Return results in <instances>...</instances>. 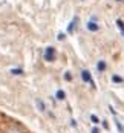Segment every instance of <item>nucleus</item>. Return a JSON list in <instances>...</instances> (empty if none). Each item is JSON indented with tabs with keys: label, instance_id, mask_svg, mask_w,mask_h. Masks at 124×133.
Segmentation results:
<instances>
[{
	"label": "nucleus",
	"instance_id": "nucleus-8",
	"mask_svg": "<svg viewBox=\"0 0 124 133\" xmlns=\"http://www.w3.org/2000/svg\"><path fill=\"white\" fill-rule=\"evenodd\" d=\"M112 81H113V83H123V78L118 77V75H113V77H112Z\"/></svg>",
	"mask_w": 124,
	"mask_h": 133
},
{
	"label": "nucleus",
	"instance_id": "nucleus-9",
	"mask_svg": "<svg viewBox=\"0 0 124 133\" xmlns=\"http://www.w3.org/2000/svg\"><path fill=\"white\" fill-rule=\"evenodd\" d=\"M11 74H14V75H23V70L22 69H12Z\"/></svg>",
	"mask_w": 124,
	"mask_h": 133
},
{
	"label": "nucleus",
	"instance_id": "nucleus-10",
	"mask_svg": "<svg viewBox=\"0 0 124 133\" xmlns=\"http://www.w3.org/2000/svg\"><path fill=\"white\" fill-rule=\"evenodd\" d=\"M116 26L120 28L121 31H124V22H123V20H120V18H118V20H116Z\"/></svg>",
	"mask_w": 124,
	"mask_h": 133
},
{
	"label": "nucleus",
	"instance_id": "nucleus-4",
	"mask_svg": "<svg viewBox=\"0 0 124 133\" xmlns=\"http://www.w3.org/2000/svg\"><path fill=\"white\" fill-rule=\"evenodd\" d=\"M35 106H37V109H38L40 112H46V106H44V103H43V101L35 99Z\"/></svg>",
	"mask_w": 124,
	"mask_h": 133
},
{
	"label": "nucleus",
	"instance_id": "nucleus-1",
	"mask_svg": "<svg viewBox=\"0 0 124 133\" xmlns=\"http://www.w3.org/2000/svg\"><path fill=\"white\" fill-rule=\"evenodd\" d=\"M54 58H55V49L51 48V46L46 48V51H44V60L51 63V61H54Z\"/></svg>",
	"mask_w": 124,
	"mask_h": 133
},
{
	"label": "nucleus",
	"instance_id": "nucleus-14",
	"mask_svg": "<svg viewBox=\"0 0 124 133\" xmlns=\"http://www.w3.org/2000/svg\"><path fill=\"white\" fill-rule=\"evenodd\" d=\"M58 40H64V34H58Z\"/></svg>",
	"mask_w": 124,
	"mask_h": 133
},
{
	"label": "nucleus",
	"instance_id": "nucleus-3",
	"mask_svg": "<svg viewBox=\"0 0 124 133\" xmlns=\"http://www.w3.org/2000/svg\"><path fill=\"white\" fill-rule=\"evenodd\" d=\"M87 29L92 31V32H96V31L100 29V26L96 25V22H89V23H87Z\"/></svg>",
	"mask_w": 124,
	"mask_h": 133
},
{
	"label": "nucleus",
	"instance_id": "nucleus-7",
	"mask_svg": "<svg viewBox=\"0 0 124 133\" xmlns=\"http://www.w3.org/2000/svg\"><path fill=\"white\" fill-rule=\"evenodd\" d=\"M75 23H77V17H75V18L70 22V25L68 26V32H72V31H74V26H75Z\"/></svg>",
	"mask_w": 124,
	"mask_h": 133
},
{
	"label": "nucleus",
	"instance_id": "nucleus-12",
	"mask_svg": "<svg viewBox=\"0 0 124 133\" xmlns=\"http://www.w3.org/2000/svg\"><path fill=\"white\" fill-rule=\"evenodd\" d=\"M116 129H118L121 133H124V127L121 125V122H118V121H116Z\"/></svg>",
	"mask_w": 124,
	"mask_h": 133
},
{
	"label": "nucleus",
	"instance_id": "nucleus-2",
	"mask_svg": "<svg viewBox=\"0 0 124 133\" xmlns=\"http://www.w3.org/2000/svg\"><path fill=\"white\" fill-rule=\"evenodd\" d=\"M81 78H83V81H86V83H90L92 87H95V84H94V81H92V77H90V72H89V70H83Z\"/></svg>",
	"mask_w": 124,
	"mask_h": 133
},
{
	"label": "nucleus",
	"instance_id": "nucleus-6",
	"mask_svg": "<svg viewBox=\"0 0 124 133\" xmlns=\"http://www.w3.org/2000/svg\"><path fill=\"white\" fill-rule=\"evenodd\" d=\"M66 98V93L63 92V90H57V99H60V101H63Z\"/></svg>",
	"mask_w": 124,
	"mask_h": 133
},
{
	"label": "nucleus",
	"instance_id": "nucleus-15",
	"mask_svg": "<svg viewBox=\"0 0 124 133\" xmlns=\"http://www.w3.org/2000/svg\"><path fill=\"white\" fill-rule=\"evenodd\" d=\"M90 133H100V130H98L96 127H94V129H92V132H90Z\"/></svg>",
	"mask_w": 124,
	"mask_h": 133
},
{
	"label": "nucleus",
	"instance_id": "nucleus-5",
	"mask_svg": "<svg viewBox=\"0 0 124 133\" xmlns=\"http://www.w3.org/2000/svg\"><path fill=\"white\" fill-rule=\"evenodd\" d=\"M96 69H98L100 72H104V70H106V61H103V60H101V61H98Z\"/></svg>",
	"mask_w": 124,
	"mask_h": 133
},
{
	"label": "nucleus",
	"instance_id": "nucleus-17",
	"mask_svg": "<svg viewBox=\"0 0 124 133\" xmlns=\"http://www.w3.org/2000/svg\"><path fill=\"white\" fill-rule=\"evenodd\" d=\"M116 2H124V0H116Z\"/></svg>",
	"mask_w": 124,
	"mask_h": 133
},
{
	"label": "nucleus",
	"instance_id": "nucleus-13",
	"mask_svg": "<svg viewBox=\"0 0 124 133\" xmlns=\"http://www.w3.org/2000/svg\"><path fill=\"white\" fill-rule=\"evenodd\" d=\"M64 80H66V81H70V80H72V75H70V72H66V74H64Z\"/></svg>",
	"mask_w": 124,
	"mask_h": 133
},
{
	"label": "nucleus",
	"instance_id": "nucleus-16",
	"mask_svg": "<svg viewBox=\"0 0 124 133\" xmlns=\"http://www.w3.org/2000/svg\"><path fill=\"white\" fill-rule=\"evenodd\" d=\"M103 125H104V129H107V127H109V124H107V121H103Z\"/></svg>",
	"mask_w": 124,
	"mask_h": 133
},
{
	"label": "nucleus",
	"instance_id": "nucleus-11",
	"mask_svg": "<svg viewBox=\"0 0 124 133\" xmlns=\"http://www.w3.org/2000/svg\"><path fill=\"white\" fill-rule=\"evenodd\" d=\"M90 121H92L94 124H98V122H100V119H98V116H96V115H90Z\"/></svg>",
	"mask_w": 124,
	"mask_h": 133
}]
</instances>
